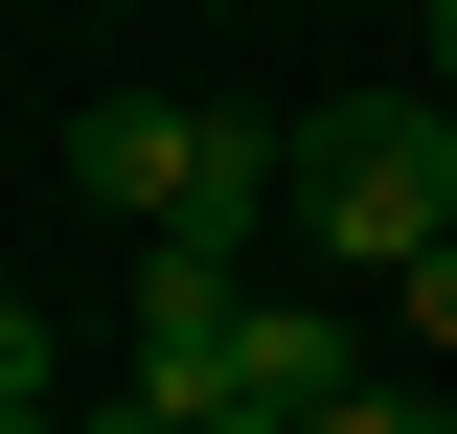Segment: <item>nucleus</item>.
Wrapping results in <instances>:
<instances>
[{
  "label": "nucleus",
  "instance_id": "1",
  "mask_svg": "<svg viewBox=\"0 0 457 434\" xmlns=\"http://www.w3.org/2000/svg\"><path fill=\"white\" fill-rule=\"evenodd\" d=\"M69 183H92L137 252H252V206L297 183L275 114H206V92H92L69 114Z\"/></svg>",
  "mask_w": 457,
  "mask_h": 434
},
{
  "label": "nucleus",
  "instance_id": "2",
  "mask_svg": "<svg viewBox=\"0 0 457 434\" xmlns=\"http://www.w3.org/2000/svg\"><path fill=\"white\" fill-rule=\"evenodd\" d=\"M297 229H320L366 297H389L411 252H457V114L435 92H343L320 138H297Z\"/></svg>",
  "mask_w": 457,
  "mask_h": 434
},
{
  "label": "nucleus",
  "instance_id": "3",
  "mask_svg": "<svg viewBox=\"0 0 457 434\" xmlns=\"http://www.w3.org/2000/svg\"><path fill=\"white\" fill-rule=\"evenodd\" d=\"M343 388H366V321H343V297H228V412L252 434L343 412Z\"/></svg>",
  "mask_w": 457,
  "mask_h": 434
},
{
  "label": "nucleus",
  "instance_id": "4",
  "mask_svg": "<svg viewBox=\"0 0 457 434\" xmlns=\"http://www.w3.org/2000/svg\"><path fill=\"white\" fill-rule=\"evenodd\" d=\"M137 412L161 434H252L228 412V321H137Z\"/></svg>",
  "mask_w": 457,
  "mask_h": 434
},
{
  "label": "nucleus",
  "instance_id": "5",
  "mask_svg": "<svg viewBox=\"0 0 457 434\" xmlns=\"http://www.w3.org/2000/svg\"><path fill=\"white\" fill-rule=\"evenodd\" d=\"M297 434H457V412H435V388H389V366H366L343 412H297Z\"/></svg>",
  "mask_w": 457,
  "mask_h": 434
},
{
  "label": "nucleus",
  "instance_id": "6",
  "mask_svg": "<svg viewBox=\"0 0 457 434\" xmlns=\"http://www.w3.org/2000/svg\"><path fill=\"white\" fill-rule=\"evenodd\" d=\"M0 412H69L46 388V297H0Z\"/></svg>",
  "mask_w": 457,
  "mask_h": 434
},
{
  "label": "nucleus",
  "instance_id": "7",
  "mask_svg": "<svg viewBox=\"0 0 457 434\" xmlns=\"http://www.w3.org/2000/svg\"><path fill=\"white\" fill-rule=\"evenodd\" d=\"M389 297H411V343H435V366H457V252H411Z\"/></svg>",
  "mask_w": 457,
  "mask_h": 434
},
{
  "label": "nucleus",
  "instance_id": "8",
  "mask_svg": "<svg viewBox=\"0 0 457 434\" xmlns=\"http://www.w3.org/2000/svg\"><path fill=\"white\" fill-rule=\"evenodd\" d=\"M411 92H435V114H457V0H435V69H411Z\"/></svg>",
  "mask_w": 457,
  "mask_h": 434
},
{
  "label": "nucleus",
  "instance_id": "9",
  "mask_svg": "<svg viewBox=\"0 0 457 434\" xmlns=\"http://www.w3.org/2000/svg\"><path fill=\"white\" fill-rule=\"evenodd\" d=\"M69 434H161V412H137V388H114V412H69Z\"/></svg>",
  "mask_w": 457,
  "mask_h": 434
}]
</instances>
